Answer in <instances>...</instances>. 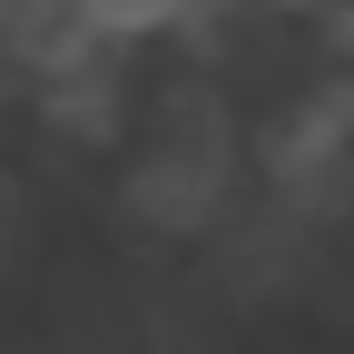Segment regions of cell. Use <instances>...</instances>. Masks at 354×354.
<instances>
[{
    "mask_svg": "<svg viewBox=\"0 0 354 354\" xmlns=\"http://www.w3.org/2000/svg\"><path fill=\"white\" fill-rule=\"evenodd\" d=\"M246 197V99L207 59L138 79L118 148H109V216L118 246H207Z\"/></svg>",
    "mask_w": 354,
    "mask_h": 354,
    "instance_id": "6da1fadb",
    "label": "cell"
},
{
    "mask_svg": "<svg viewBox=\"0 0 354 354\" xmlns=\"http://www.w3.org/2000/svg\"><path fill=\"white\" fill-rule=\"evenodd\" d=\"M325 236H335L325 216H305L286 197H236V216L207 246H187V256L207 266V286L227 295L236 325H276V315H305V286H315Z\"/></svg>",
    "mask_w": 354,
    "mask_h": 354,
    "instance_id": "7a4b0ae2",
    "label": "cell"
},
{
    "mask_svg": "<svg viewBox=\"0 0 354 354\" xmlns=\"http://www.w3.org/2000/svg\"><path fill=\"white\" fill-rule=\"evenodd\" d=\"M118 295H128V344L138 354H236V335H246L187 246H128Z\"/></svg>",
    "mask_w": 354,
    "mask_h": 354,
    "instance_id": "3957f363",
    "label": "cell"
},
{
    "mask_svg": "<svg viewBox=\"0 0 354 354\" xmlns=\"http://www.w3.org/2000/svg\"><path fill=\"white\" fill-rule=\"evenodd\" d=\"M30 325L50 335L59 354H138V344H128V295H118V266H69Z\"/></svg>",
    "mask_w": 354,
    "mask_h": 354,
    "instance_id": "277c9868",
    "label": "cell"
},
{
    "mask_svg": "<svg viewBox=\"0 0 354 354\" xmlns=\"http://www.w3.org/2000/svg\"><path fill=\"white\" fill-rule=\"evenodd\" d=\"M227 0H88V30L109 50H158V39H207Z\"/></svg>",
    "mask_w": 354,
    "mask_h": 354,
    "instance_id": "5b68a950",
    "label": "cell"
},
{
    "mask_svg": "<svg viewBox=\"0 0 354 354\" xmlns=\"http://www.w3.org/2000/svg\"><path fill=\"white\" fill-rule=\"evenodd\" d=\"M305 325H325V335H344L354 344V216L325 236V256H315V286H305Z\"/></svg>",
    "mask_w": 354,
    "mask_h": 354,
    "instance_id": "8992f818",
    "label": "cell"
},
{
    "mask_svg": "<svg viewBox=\"0 0 354 354\" xmlns=\"http://www.w3.org/2000/svg\"><path fill=\"white\" fill-rule=\"evenodd\" d=\"M20 256H30V177L0 158V286L20 276Z\"/></svg>",
    "mask_w": 354,
    "mask_h": 354,
    "instance_id": "52a82bcc",
    "label": "cell"
},
{
    "mask_svg": "<svg viewBox=\"0 0 354 354\" xmlns=\"http://www.w3.org/2000/svg\"><path fill=\"white\" fill-rule=\"evenodd\" d=\"M0 354H59V344L39 335V325H0Z\"/></svg>",
    "mask_w": 354,
    "mask_h": 354,
    "instance_id": "ba28073f",
    "label": "cell"
}]
</instances>
